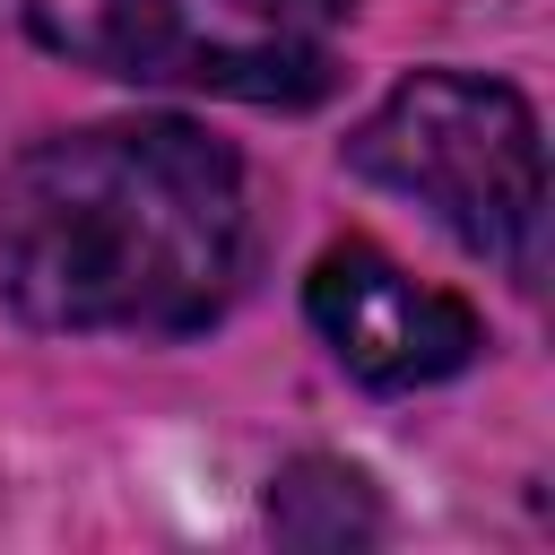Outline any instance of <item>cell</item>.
<instances>
[{"label":"cell","mask_w":555,"mask_h":555,"mask_svg":"<svg viewBox=\"0 0 555 555\" xmlns=\"http://www.w3.org/2000/svg\"><path fill=\"white\" fill-rule=\"evenodd\" d=\"M251 260L243 156L182 113L52 130L0 173V295L61 338H191Z\"/></svg>","instance_id":"1"},{"label":"cell","mask_w":555,"mask_h":555,"mask_svg":"<svg viewBox=\"0 0 555 555\" xmlns=\"http://www.w3.org/2000/svg\"><path fill=\"white\" fill-rule=\"evenodd\" d=\"M347 173L416 199L468 260L538 278L546 251V130L512 78L486 69H408L356 130Z\"/></svg>","instance_id":"2"},{"label":"cell","mask_w":555,"mask_h":555,"mask_svg":"<svg viewBox=\"0 0 555 555\" xmlns=\"http://www.w3.org/2000/svg\"><path fill=\"white\" fill-rule=\"evenodd\" d=\"M26 35L121 87H208L243 104H321L330 52L304 35H199L182 0H26Z\"/></svg>","instance_id":"3"},{"label":"cell","mask_w":555,"mask_h":555,"mask_svg":"<svg viewBox=\"0 0 555 555\" xmlns=\"http://www.w3.org/2000/svg\"><path fill=\"white\" fill-rule=\"evenodd\" d=\"M304 321L321 330V347L364 390H434V382L468 373L477 347H486V321H477L468 295H451L434 278H408L364 234H347V243H330L312 260Z\"/></svg>","instance_id":"4"},{"label":"cell","mask_w":555,"mask_h":555,"mask_svg":"<svg viewBox=\"0 0 555 555\" xmlns=\"http://www.w3.org/2000/svg\"><path fill=\"white\" fill-rule=\"evenodd\" d=\"M260 512H269V529H278L286 546H312V555H347V546H373V538L390 529V512H382V486H373L364 468L330 460V451H304V460H286V468L269 477Z\"/></svg>","instance_id":"5"},{"label":"cell","mask_w":555,"mask_h":555,"mask_svg":"<svg viewBox=\"0 0 555 555\" xmlns=\"http://www.w3.org/2000/svg\"><path fill=\"white\" fill-rule=\"evenodd\" d=\"M225 17H243V26H260V35H304V43H321L330 26L356 17V0H225Z\"/></svg>","instance_id":"6"}]
</instances>
